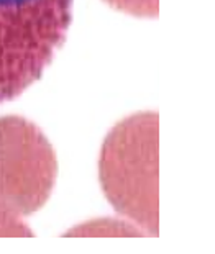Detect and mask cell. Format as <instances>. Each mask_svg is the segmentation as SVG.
Returning a JSON list of instances; mask_svg holds the SVG:
<instances>
[{"instance_id": "cell-3", "label": "cell", "mask_w": 215, "mask_h": 254, "mask_svg": "<svg viewBox=\"0 0 215 254\" xmlns=\"http://www.w3.org/2000/svg\"><path fill=\"white\" fill-rule=\"evenodd\" d=\"M58 159L45 133L21 117L0 118V236H31L25 218L48 202Z\"/></svg>"}, {"instance_id": "cell-4", "label": "cell", "mask_w": 215, "mask_h": 254, "mask_svg": "<svg viewBox=\"0 0 215 254\" xmlns=\"http://www.w3.org/2000/svg\"><path fill=\"white\" fill-rule=\"evenodd\" d=\"M105 2L135 17L148 18L158 15V0H105Z\"/></svg>"}, {"instance_id": "cell-2", "label": "cell", "mask_w": 215, "mask_h": 254, "mask_svg": "<svg viewBox=\"0 0 215 254\" xmlns=\"http://www.w3.org/2000/svg\"><path fill=\"white\" fill-rule=\"evenodd\" d=\"M74 0H0V104L36 82L64 45Z\"/></svg>"}, {"instance_id": "cell-1", "label": "cell", "mask_w": 215, "mask_h": 254, "mask_svg": "<svg viewBox=\"0 0 215 254\" xmlns=\"http://www.w3.org/2000/svg\"><path fill=\"white\" fill-rule=\"evenodd\" d=\"M100 182L118 213L158 235L156 113H137L112 129L100 154Z\"/></svg>"}]
</instances>
